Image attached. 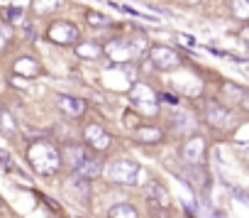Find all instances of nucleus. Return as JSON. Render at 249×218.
I'll return each mask as SVG.
<instances>
[{"label": "nucleus", "instance_id": "obj_1", "mask_svg": "<svg viewBox=\"0 0 249 218\" xmlns=\"http://www.w3.org/2000/svg\"><path fill=\"white\" fill-rule=\"evenodd\" d=\"M27 162L39 177H54L61 169V152L49 140H35L27 147Z\"/></svg>", "mask_w": 249, "mask_h": 218}, {"label": "nucleus", "instance_id": "obj_2", "mask_svg": "<svg viewBox=\"0 0 249 218\" xmlns=\"http://www.w3.org/2000/svg\"><path fill=\"white\" fill-rule=\"evenodd\" d=\"M110 184H120V186H132L140 179V164L132 159H115L107 164L105 169Z\"/></svg>", "mask_w": 249, "mask_h": 218}, {"label": "nucleus", "instance_id": "obj_3", "mask_svg": "<svg viewBox=\"0 0 249 218\" xmlns=\"http://www.w3.org/2000/svg\"><path fill=\"white\" fill-rule=\"evenodd\" d=\"M149 59H152L154 69H159V71H171L183 64V57L174 47H161V44L149 47Z\"/></svg>", "mask_w": 249, "mask_h": 218}, {"label": "nucleus", "instance_id": "obj_4", "mask_svg": "<svg viewBox=\"0 0 249 218\" xmlns=\"http://www.w3.org/2000/svg\"><path fill=\"white\" fill-rule=\"evenodd\" d=\"M81 37L78 27L73 22H66V20H59V22H52L47 27V40H52L54 44H76Z\"/></svg>", "mask_w": 249, "mask_h": 218}, {"label": "nucleus", "instance_id": "obj_5", "mask_svg": "<svg viewBox=\"0 0 249 218\" xmlns=\"http://www.w3.org/2000/svg\"><path fill=\"white\" fill-rule=\"evenodd\" d=\"M83 138H86V145L90 150H98V152H105L112 145V135L100 123H88L86 130H83Z\"/></svg>", "mask_w": 249, "mask_h": 218}, {"label": "nucleus", "instance_id": "obj_6", "mask_svg": "<svg viewBox=\"0 0 249 218\" xmlns=\"http://www.w3.org/2000/svg\"><path fill=\"white\" fill-rule=\"evenodd\" d=\"M61 167H69V169H78L88 157H93L90 155V147H83V145H76V142H69V145H64L61 150Z\"/></svg>", "mask_w": 249, "mask_h": 218}, {"label": "nucleus", "instance_id": "obj_7", "mask_svg": "<svg viewBox=\"0 0 249 218\" xmlns=\"http://www.w3.org/2000/svg\"><path fill=\"white\" fill-rule=\"evenodd\" d=\"M130 100H132L135 108H140V111H154L159 96L152 91V86H147V83H135V86L130 88Z\"/></svg>", "mask_w": 249, "mask_h": 218}, {"label": "nucleus", "instance_id": "obj_8", "mask_svg": "<svg viewBox=\"0 0 249 218\" xmlns=\"http://www.w3.org/2000/svg\"><path fill=\"white\" fill-rule=\"evenodd\" d=\"M181 157L186 159V164L191 167H203L205 162V140L200 135H193L186 140V145L181 147Z\"/></svg>", "mask_w": 249, "mask_h": 218}, {"label": "nucleus", "instance_id": "obj_9", "mask_svg": "<svg viewBox=\"0 0 249 218\" xmlns=\"http://www.w3.org/2000/svg\"><path fill=\"white\" fill-rule=\"evenodd\" d=\"M166 125L174 135H191L196 130V116H191L188 111H171L166 116Z\"/></svg>", "mask_w": 249, "mask_h": 218}, {"label": "nucleus", "instance_id": "obj_10", "mask_svg": "<svg viewBox=\"0 0 249 218\" xmlns=\"http://www.w3.org/2000/svg\"><path fill=\"white\" fill-rule=\"evenodd\" d=\"M107 57L117 64V66H122V64H127V61H132L137 54H135V47H132V42L130 40H122V37H117V40H112L110 44H107Z\"/></svg>", "mask_w": 249, "mask_h": 218}, {"label": "nucleus", "instance_id": "obj_11", "mask_svg": "<svg viewBox=\"0 0 249 218\" xmlns=\"http://www.w3.org/2000/svg\"><path fill=\"white\" fill-rule=\"evenodd\" d=\"M56 108L66 116V118H83V113H86V100L83 98H78V96H64V93H56Z\"/></svg>", "mask_w": 249, "mask_h": 218}, {"label": "nucleus", "instance_id": "obj_12", "mask_svg": "<svg viewBox=\"0 0 249 218\" xmlns=\"http://www.w3.org/2000/svg\"><path fill=\"white\" fill-rule=\"evenodd\" d=\"M203 116H205V123H208V125H213V128H225V123L230 120V108L222 105V103H217V100H210V103H205Z\"/></svg>", "mask_w": 249, "mask_h": 218}, {"label": "nucleus", "instance_id": "obj_13", "mask_svg": "<svg viewBox=\"0 0 249 218\" xmlns=\"http://www.w3.org/2000/svg\"><path fill=\"white\" fill-rule=\"evenodd\" d=\"M164 130L157 128V125H137L135 133H132V140L140 142V145H159L164 140Z\"/></svg>", "mask_w": 249, "mask_h": 218}, {"label": "nucleus", "instance_id": "obj_14", "mask_svg": "<svg viewBox=\"0 0 249 218\" xmlns=\"http://www.w3.org/2000/svg\"><path fill=\"white\" fill-rule=\"evenodd\" d=\"M66 191H69V196L78 198L83 206L90 203V184H88L86 179H81L78 174H73V177L66 181Z\"/></svg>", "mask_w": 249, "mask_h": 218}, {"label": "nucleus", "instance_id": "obj_15", "mask_svg": "<svg viewBox=\"0 0 249 218\" xmlns=\"http://www.w3.org/2000/svg\"><path fill=\"white\" fill-rule=\"evenodd\" d=\"M147 198H149V206H157V208H161V211H166V208L171 206V196H169V191L164 189V184H159V181H152V184H149Z\"/></svg>", "mask_w": 249, "mask_h": 218}, {"label": "nucleus", "instance_id": "obj_16", "mask_svg": "<svg viewBox=\"0 0 249 218\" xmlns=\"http://www.w3.org/2000/svg\"><path fill=\"white\" fill-rule=\"evenodd\" d=\"M73 174H78V177L86 179V181H93V179H98V177L103 174V159H100V157H88Z\"/></svg>", "mask_w": 249, "mask_h": 218}, {"label": "nucleus", "instance_id": "obj_17", "mask_svg": "<svg viewBox=\"0 0 249 218\" xmlns=\"http://www.w3.org/2000/svg\"><path fill=\"white\" fill-rule=\"evenodd\" d=\"M13 71L18 74V76H25V79H35V76H39L42 74V66L32 59V57H20L15 64H13Z\"/></svg>", "mask_w": 249, "mask_h": 218}, {"label": "nucleus", "instance_id": "obj_18", "mask_svg": "<svg viewBox=\"0 0 249 218\" xmlns=\"http://www.w3.org/2000/svg\"><path fill=\"white\" fill-rule=\"evenodd\" d=\"M220 96H222V105H239L244 98V88H239L237 83H225Z\"/></svg>", "mask_w": 249, "mask_h": 218}, {"label": "nucleus", "instance_id": "obj_19", "mask_svg": "<svg viewBox=\"0 0 249 218\" xmlns=\"http://www.w3.org/2000/svg\"><path fill=\"white\" fill-rule=\"evenodd\" d=\"M73 52H76V57H81V59H98V57L103 54V47H100L98 42H78V44L73 47Z\"/></svg>", "mask_w": 249, "mask_h": 218}, {"label": "nucleus", "instance_id": "obj_20", "mask_svg": "<svg viewBox=\"0 0 249 218\" xmlns=\"http://www.w3.org/2000/svg\"><path fill=\"white\" fill-rule=\"evenodd\" d=\"M107 218H140V211L132 203H115L107 211Z\"/></svg>", "mask_w": 249, "mask_h": 218}, {"label": "nucleus", "instance_id": "obj_21", "mask_svg": "<svg viewBox=\"0 0 249 218\" xmlns=\"http://www.w3.org/2000/svg\"><path fill=\"white\" fill-rule=\"evenodd\" d=\"M64 5V0H32V10L37 15H49Z\"/></svg>", "mask_w": 249, "mask_h": 218}, {"label": "nucleus", "instance_id": "obj_22", "mask_svg": "<svg viewBox=\"0 0 249 218\" xmlns=\"http://www.w3.org/2000/svg\"><path fill=\"white\" fill-rule=\"evenodd\" d=\"M0 133L8 135V138H13L18 133V123H15V118H13L10 111H5L3 116H0Z\"/></svg>", "mask_w": 249, "mask_h": 218}, {"label": "nucleus", "instance_id": "obj_23", "mask_svg": "<svg viewBox=\"0 0 249 218\" xmlns=\"http://www.w3.org/2000/svg\"><path fill=\"white\" fill-rule=\"evenodd\" d=\"M86 20H88V25H90V27H98V30L110 27V18H107V15H103V13H98V10H90V13L86 15Z\"/></svg>", "mask_w": 249, "mask_h": 218}, {"label": "nucleus", "instance_id": "obj_24", "mask_svg": "<svg viewBox=\"0 0 249 218\" xmlns=\"http://www.w3.org/2000/svg\"><path fill=\"white\" fill-rule=\"evenodd\" d=\"M13 25H8V22H0V54H3L5 49H8V44H10V40H13Z\"/></svg>", "mask_w": 249, "mask_h": 218}, {"label": "nucleus", "instance_id": "obj_25", "mask_svg": "<svg viewBox=\"0 0 249 218\" xmlns=\"http://www.w3.org/2000/svg\"><path fill=\"white\" fill-rule=\"evenodd\" d=\"M232 15L234 18H249V0H232Z\"/></svg>", "mask_w": 249, "mask_h": 218}, {"label": "nucleus", "instance_id": "obj_26", "mask_svg": "<svg viewBox=\"0 0 249 218\" xmlns=\"http://www.w3.org/2000/svg\"><path fill=\"white\" fill-rule=\"evenodd\" d=\"M5 20H8V25H20L22 22V8H8L5 10Z\"/></svg>", "mask_w": 249, "mask_h": 218}, {"label": "nucleus", "instance_id": "obj_27", "mask_svg": "<svg viewBox=\"0 0 249 218\" xmlns=\"http://www.w3.org/2000/svg\"><path fill=\"white\" fill-rule=\"evenodd\" d=\"M0 167H3V169H10L13 167V157H10L8 150H0Z\"/></svg>", "mask_w": 249, "mask_h": 218}, {"label": "nucleus", "instance_id": "obj_28", "mask_svg": "<svg viewBox=\"0 0 249 218\" xmlns=\"http://www.w3.org/2000/svg\"><path fill=\"white\" fill-rule=\"evenodd\" d=\"M176 40H178L181 44H186V47H193V44H196V40L188 37V35H176Z\"/></svg>", "mask_w": 249, "mask_h": 218}, {"label": "nucleus", "instance_id": "obj_29", "mask_svg": "<svg viewBox=\"0 0 249 218\" xmlns=\"http://www.w3.org/2000/svg\"><path fill=\"white\" fill-rule=\"evenodd\" d=\"M161 100H166V103H171V105H178V98L176 96H171V93H164V96H159Z\"/></svg>", "mask_w": 249, "mask_h": 218}, {"label": "nucleus", "instance_id": "obj_30", "mask_svg": "<svg viewBox=\"0 0 249 218\" xmlns=\"http://www.w3.org/2000/svg\"><path fill=\"white\" fill-rule=\"evenodd\" d=\"M242 108H244V111L249 113V91H244V98H242V103H239Z\"/></svg>", "mask_w": 249, "mask_h": 218}, {"label": "nucleus", "instance_id": "obj_31", "mask_svg": "<svg viewBox=\"0 0 249 218\" xmlns=\"http://www.w3.org/2000/svg\"><path fill=\"white\" fill-rule=\"evenodd\" d=\"M5 111H8V108H5V105H3V103H0V116H3V113H5Z\"/></svg>", "mask_w": 249, "mask_h": 218}, {"label": "nucleus", "instance_id": "obj_32", "mask_svg": "<svg viewBox=\"0 0 249 218\" xmlns=\"http://www.w3.org/2000/svg\"><path fill=\"white\" fill-rule=\"evenodd\" d=\"M0 208H3V198H0Z\"/></svg>", "mask_w": 249, "mask_h": 218}, {"label": "nucleus", "instance_id": "obj_33", "mask_svg": "<svg viewBox=\"0 0 249 218\" xmlns=\"http://www.w3.org/2000/svg\"><path fill=\"white\" fill-rule=\"evenodd\" d=\"M191 3H198V0H191Z\"/></svg>", "mask_w": 249, "mask_h": 218}]
</instances>
